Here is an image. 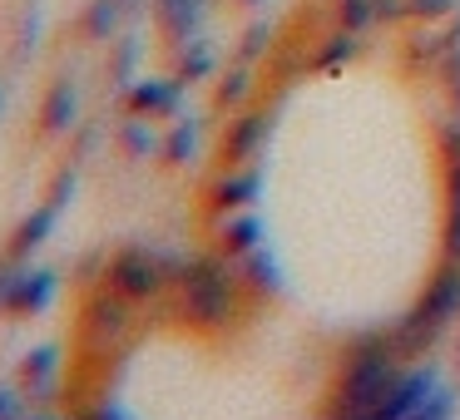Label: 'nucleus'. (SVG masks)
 I'll return each mask as SVG.
<instances>
[{"label":"nucleus","mask_w":460,"mask_h":420,"mask_svg":"<svg viewBox=\"0 0 460 420\" xmlns=\"http://www.w3.org/2000/svg\"><path fill=\"white\" fill-rule=\"evenodd\" d=\"M446 258L460 262V198H450V213H446Z\"/></svg>","instance_id":"obj_27"},{"label":"nucleus","mask_w":460,"mask_h":420,"mask_svg":"<svg viewBox=\"0 0 460 420\" xmlns=\"http://www.w3.org/2000/svg\"><path fill=\"white\" fill-rule=\"evenodd\" d=\"M357 420H381V410H371V416H357Z\"/></svg>","instance_id":"obj_32"},{"label":"nucleus","mask_w":460,"mask_h":420,"mask_svg":"<svg viewBox=\"0 0 460 420\" xmlns=\"http://www.w3.org/2000/svg\"><path fill=\"white\" fill-rule=\"evenodd\" d=\"M0 420H25V400H21V390H5V386H0Z\"/></svg>","instance_id":"obj_28"},{"label":"nucleus","mask_w":460,"mask_h":420,"mask_svg":"<svg viewBox=\"0 0 460 420\" xmlns=\"http://www.w3.org/2000/svg\"><path fill=\"white\" fill-rule=\"evenodd\" d=\"M252 248H262V218L252 208H238L218 223V252L223 258H248Z\"/></svg>","instance_id":"obj_12"},{"label":"nucleus","mask_w":460,"mask_h":420,"mask_svg":"<svg viewBox=\"0 0 460 420\" xmlns=\"http://www.w3.org/2000/svg\"><path fill=\"white\" fill-rule=\"evenodd\" d=\"M149 5L159 31L169 35V45H189L203 25V11H208V0H149Z\"/></svg>","instance_id":"obj_10"},{"label":"nucleus","mask_w":460,"mask_h":420,"mask_svg":"<svg viewBox=\"0 0 460 420\" xmlns=\"http://www.w3.org/2000/svg\"><path fill=\"white\" fill-rule=\"evenodd\" d=\"M119 5H124V11H139V5H144V0H119Z\"/></svg>","instance_id":"obj_31"},{"label":"nucleus","mask_w":460,"mask_h":420,"mask_svg":"<svg viewBox=\"0 0 460 420\" xmlns=\"http://www.w3.org/2000/svg\"><path fill=\"white\" fill-rule=\"evenodd\" d=\"M238 5H268V0H238Z\"/></svg>","instance_id":"obj_33"},{"label":"nucleus","mask_w":460,"mask_h":420,"mask_svg":"<svg viewBox=\"0 0 460 420\" xmlns=\"http://www.w3.org/2000/svg\"><path fill=\"white\" fill-rule=\"evenodd\" d=\"M391 381H396V351H391V337H357L347 351V366H341L337 396L327 406V420H357L371 416V410L386 400Z\"/></svg>","instance_id":"obj_2"},{"label":"nucleus","mask_w":460,"mask_h":420,"mask_svg":"<svg viewBox=\"0 0 460 420\" xmlns=\"http://www.w3.org/2000/svg\"><path fill=\"white\" fill-rule=\"evenodd\" d=\"M238 282L248 292H258V297H278L282 292V267L278 258H272L268 248H252L248 258H238Z\"/></svg>","instance_id":"obj_15"},{"label":"nucleus","mask_w":460,"mask_h":420,"mask_svg":"<svg viewBox=\"0 0 460 420\" xmlns=\"http://www.w3.org/2000/svg\"><path fill=\"white\" fill-rule=\"evenodd\" d=\"M179 317L193 331H223L238 321V267L223 252L189 258L179 272Z\"/></svg>","instance_id":"obj_1"},{"label":"nucleus","mask_w":460,"mask_h":420,"mask_svg":"<svg viewBox=\"0 0 460 420\" xmlns=\"http://www.w3.org/2000/svg\"><path fill=\"white\" fill-rule=\"evenodd\" d=\"M84 420H129V410H119V406H110V400H104V406H94Z\"/></svg>","instance_id":"obj_29"},{"label":"nucleus","mask_w":460,"mask_h":420,"mask_svg":"<svg viewBox=\"0 0 460 420\" xmlns=\"http://www.w3.org/2000/svg\"><path fill=\"white\" fill-rule=\"evenodd\" d=\"M450 198H460V159H450Z\"/></svg>","instance_id":"obj_30"},{"label":"nucleus","mask_w":460,"mask_h":420,"mask_svg":"<svg viewBox=\"0 0 460 420\" xmlns=\"http://www.w3.org/2000/svg\"><path fill=\"white\" fill-rule=\"evenodd\" d=\"M460 0H406L411 21H450Z\"/></svg>","instance_id":"obj_25"},{"label":"nucleus","mask_w":460,"mask_h":420,"mask_svg":"<svg viewBox=\"0 0 460 420\" xmlns=\"http://www.w3.org/2000/svg\"><path fill=\"white\" fill-rule=\"evenodd\" d=\"M134 65H139V40L129 35V40H119V50H114V65H110V70H114V80H119V84H129Z\"/></svg>","instance_id":"obj_26"},{"label":"nucleus","mask_w":460,"mask_h":420,"mask_svg":"<svg viewBox=\"0 0 460 420\" xmlns=\"http://www.w3.org/2000/svg\"><path fill=\"white\" fill-rule=\"evenodd\" d=\"M213 70H218V55H213V45L203 40V35H193L189 45H179V80H183V84L208 80Z\"/></svg>","instance_id":"obj_17"},{"label":"nucleus","mask_w":460,"mask_h":420,"mask_svg":"<svg viewBox=\"0 0 460 420\" xmlns=\"http://www.w3.org/2000/svg\"><path fill=\"white\" fill-rule=\"evenodd\" d=\"M268 45H272V25H268V21H258L248 35H243V45H238V65H258Z\"/></svg>","instance_id":"obj_24"},{"label":"nucleus","mask_w":460,"mask_h":420,"mask_svg":"<svg viewBox=\"0 0 460 420\" xmlns=\"http://www.w3.org/2000/svg\"><path fill=\"white\" fill-rule=\"evenodd\" d=\"M411 311H416V317L426 321L430 331H446L450 321L460 317V262H456V258L440 262L436 277L426 282V292H420V302H416Z\"/></svg>","instance_id":"obj_5"},{"label":"nucleus","mask_w":460,"mask_h":420,"mask_svg":"<svg viewBox=\"0 0 460 420\" xmlns=\"http://www.w3.org/2000/svg\"><path fill=\"white\" fill-rule=\"evenodd\" d=\"M55 218H60V208H55V203L45 198L40 208H35L31 218H21V228L11 232V248H5V258L25 262V258H31V252H35V248H40V242L55 232Z\"/></svg>","instance_id":"obj_14"},{"label":"nucleus","mask_w":460,"mask_h":420,"mask_svg":"<svg viewBox=\"0 0 460 420\" xmlns=\"http://www.w3.org/2000/svg\"><path fill=\"white\" fill-rule=\"evenodd\" d=\"M104 282H110L114 292H124L129 302H149L159 297V287L169 282V272H164V258L149 248H119L110 262H104Z\"/></svg>","instance_id":"obj_3"},{"label":"nucleus","mask_w":460,"mask_h":420,"mask_svg":"<svg viewBox=\"0 0 460 420\" xmlns=\"http://www.w3.org/2000/svg\"><path fill=\"white\" fill-rule=\"evenodd\" d=\"M124 15L129 11H124L119 0H90L84 15H80V35L84 40H114V31H119Z\"/></svg>","instance_id":"obj_16"},{"label":"nucleus","mask_w":460,"mask_h":420,"mask_svg":"<svg viewBox=\"0 0 460 420\" xmlns=\"http://www.w3.org/2000/svg\"><path fill=\"white\" fill-rule=\"evenodd\" d=\"M258 193H262V173L243 163V169L223 173V179L208 188V208L213 213H238V208H252V203H258Z\"/></svg>","instance_id":"obj_9"},{"label":"nucleus","mask_w":460,"mask_h":420,"mask_svg":"<svg viewBox=\"0 0 460 420\" xmlns=\"http://www.w3.org/2000/svg\"><path fill=\"white\" fill-rule=\"evenodd\" d=\"M268 134H272V114L268 109H238L233 124H228V134H223V159H228L233 169L252 163L262 149H268Z\"/></svg>","instance_id":"obj_6"},{"label":"nucleus","mask_w":460,"mask_h":420,"mask_svg":"<svg viewBox=\"0 0 460 420\" xmlns=\"http://www.w3.org/2000/svg\"><path fill=\"white\" fill-rule=\"evenodd\" d=\"M337 25L351 35H367L381 25V0H337Z\"/></svg>","instance_id":"obj_20"},{"label":"nucleus","mask_w":460,"mask_h":420,"mask_svg":"<svg viewBox=\"0 0 460 420\" xmlns=\"http://www.w3.org/2000/svg\"><path fill=\"white\" fill-rule=\"evenodd\" d=\"M351 55H357V35H351V31H337V35H327V40L317 45V55H312V70H341Z\"/></svg>","instance_id":"obj_21"},{"label":"nucleus","mask_w":460,"mask_h":420,"mask_svg":"<svg viewBox=\"0 0 460 420\" xmlns=\"http://www.w3.org/2000/svg\"><path fill=\"white\" fill-rule=\"evenodd\" d=\"M119 144H124V153H134V159H144V153L164 149V139L149 129V119H139V114H129V119H124V129H119Z\"/></svg>","instance_id":"obj_22"},{"label":"nucleus","mask_w":460,"mask_h":420,"mask_svg":"<svg viewBox=\"0 0 460 420\" xmlns=\"http://www.w3.org/2000/svg\"><path fill=\"white\" fill-rule=\"evenodd\" d=\"M199 139H203L199 119H183V114H179V124L169 129V139H164V149H159V153H164L169 163H179V169H183V163L199 159Z\"/></svg>","instance_id":"obj_18"},{"label":"nucleus","mask_w":460,"mask_h":420,"mask_svg":"<svg viewBox=\"0 0 460 420\" xmlns=\"http://www.w3.org/2000/svg\"><path fill=\"white\" fill-rule=\"evenodd\" d=\"M80 124V90L70 80H55L50 94H45V109H40V129L45 134H70Z\"/></svg>","instance_id":"obj_13"},{"label":"nucleus","mask_w":460,"mask_h":420,"mask_svg":"<svg viewBox=\"0 0 460 420\" xmlns=\"http://www.w3.org/2000/svg\"><path fill=\"white\" fill-rule=\"evenodd\" d=\"M456 406H460L456 386H436V390L426 396V406H420L411 420H456Z\"/></svg>","instance_id":"obj_23"},{"label":"nucleus","mask_w":460,"mask_h":420,"mask_svg":"<svg viewBox=\"0 0 460 420\" xmlns=\"http://www.w3.org/2000/svg\"><path fill=\"white\" fill-rule=\"evenodd\" d=\"M55 292H60V277L50 267H21L11 282V297H5V311L11 317H40L55 302Z\"/></svg>","instance_id":"obj_8"},{"label":"nucleus","mask_w":460,"mask_h":420,"mask_svg":"<svg viewBox=\"0 0 460 420\" xmlns=\"http://www.w3.org/2000/svg\"><path fill=\"white\" fill-rule=\"evenodd\" d=\"M124 109L139 119H179L183 114V80H134L124 94Z\"/></svg>","instance_id":"obj_7"},{"label":"nucleus","mask_w":460,"mask_h":420,"mask_svg":"<svg viewBox=\"0 0 460 420\" xmlns=\"http://www.w3.org/2000/svg\"><path fill=\"white\" fill-rule=\"evenodd\" d=\"M55 386H60V346L45 341V346H35L31 356L21 361V390L31 400H50Z\"/></svg>","instance_id":"obj_11"},{"label":"nucleus","mask_w":460,"mask_h":420,"mask_svg":"<svg viewBox=\"0 0 460 420\" xmlns=\"http://www.w3.org/2000/svg\"><path fill=\"white\" fill-rule=\"evenodd\" d=\"M248 94H252V65H238V60H233V70L218 80V94H213V104L228 114V109H243V104H248Z\"/></svg>","instance_id":"obj_19"},{"label":"nucleus","mask_w":460,"mask_h":420,"mask_svg":"<svg viewBox=\"0 0 460 420\" xmlns=\"http://www.w3.org/2000/svg\"><path fill=\"white\" fill-rule=\"evenodd\" d=\"M129 317H134V302L104 282V287L90 292V302H84L80 327H84V337H90L94 346H110V341H119L124 331H129Z\"/></svg>","instance_id":"obj_4"}]
</instances>
